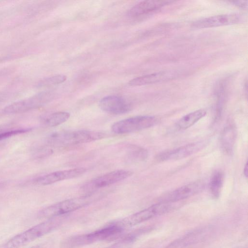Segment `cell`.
Masks as SVG:
<instances>
[{
    "label": "cell",
    "mask_w": 248,
    "mask_h": 248,
    "mask_svg": "<svg viewBox=\"0 0 248 248\" xmlns=\"http://www.w3.org/2000/svg\"><path fill=\"white\" fill-rule=\"evenodd\" d=\"M248 162H247L246 164H245V166L244 167V175L247 177H248Z\"/></svg>",
    "instance_id": "4316f807"
},
{
    "label": "cell",
    "mask_w": 248,
    "mask_h": 248,
    "mask_svg": "<svg viewBox=\"0 0 248 248\" xmlns=\"http://www.w3.org/2000/svg\"><path fill=\"white\" fill-rule=\"evenodd\" d=\"M100 108L111 114H123L130 111L131 104L123 97L117 95H108L102 98L99 102Z\"/></svg>",
    "instance_id": "7c38bea8"
},
{
    "label": "cell",
    "mask_w": 248,
    "mask_h": 248,
    "mask_svg": "<svg viewBox=\"0 0 248 248\" xmlns=\"http://www.w3.org/2000/svg\"><path fill=\"white\" fill-rule=\"evenodd\" d=\"M93 201V197L90 195L67 199L44 208L38 213V216L48 219L61 216L86 206Z\"/></svg>",
    "instance_id": "5b68a950"
},
{
    "label": "cell",
    "mask_w": 248,
    "mask_h": 248,
    "mask_svg": "<svg viewBox=\"0 0 248 248\" xmlns=\"http://www.w3.org/2000/svg\"><path fill=\"white\" fill-rule=\"evenodd\" d=\"M241 16L237 13L213 16L196 20L192 27L196 29H204L237 24L240 22Z\"/></svg>",
    "instance_id": "30bf717a"
},
{
    "label": "cell",
    "mask_w": 248,
    "mask_h": 248,
    "mask_svg": "<svg viewBox=\"0 0 248 248\" xmlns=\"http://www.w3.org/2000/svg\"><path fill=\"white\" fill-rule=\"evenodd\" d=\"M224 173L221 170L213 172L209 182V190L212 195L215 198L219 196L224 183Z\"/></svg>",
    "instance_id": "d6986e66"
},
{
    "label": "cell",
    "mask_w": 248,
    "mask_h": 248,
    "mask_svg": "<svg viewBox=\"0 0 248 248\" xmlns=\"http://www.w3.org/2000/svg\"><path fill=\"white\" fill-rule=\"evenodd\" d=\"M204 187L203 182L196 181L166 193L159 199V202H176L202 192Z\"/></svg>",
    "instance_id": "9c48e42d"
},
{
    "label": "cell",
    "mask_w": 248,
    "mask_h": 248,
    "mask_svg": "<svg viewBox=\"0 0 248 248\" xmlns=\"http://www.w3.org/2000/svg\"><path fill=\"white\" fill-rule=\"evenodd\" d=\"M231 2L236 6L243 9L247 8L248 7V1H232Z\"/></svg>",
    "instance_id": "d4e9b609"
},
{
    "label": "cell",
    "mask_w": 248,
    "mask_h": 248,
    "mask_svg": "<svg viewBox=\"0 0 248 248\" xmlns=\"http://www.w3.org/2000/svg\"><path fill=\"white\" fill-rule=\"evenodd\" d=\"M157 122L153 116L140 115L117 121L111 125V131L115 134H122L133 133L150 128Z\"/></svg>",
    "instance_id": "8992f818"
},
{
    "label": "cell",
    "mask_w": 248,
    "mask_h": 248,
    "mask_svg": "<svg viewBox=\"0 0 248 248\" xmlns=\"http://www.w3.org/2000/svg\"><path fill=\"white\" fill-rule=\"evenodd\" d=\"M236 135V129L232 123H229L224 127L221 133L220 142L224 153L229 154L232 152Z\"/></svg>",
    "instance_id": "e0dca14e"
},
{
    "label": "cell",
    "mask_w": 248,
    "mask_h": 248,
    "mask_svg": "<svg viewBox=\"0 0 248 248\" xmlns=\"http://www.w3.org/2000/svg\"><path fill=\"white\" fill-rule=\"evenodd\" d=\"M30 248H52L50 245L47 243H44L34 246Z\"/></svg>",
    "instance_id": "484cf974"
},
{
    "label": "cell",
    "mask_w": 248,
    "mask_h": 248,
    "mask_svg": "<svg viewBox=\"0 0 248 248\" xmlns=\"http://www.w3.org/2000/svg\"><path fill=\"white\" fill-rule=\"evenodd\" d=\"M63 216L51 218L19 233L4 244L1 248H19L55 230L63 220Z\"/></svg>",
    "instance_id": "6da1fadb"
},
{
    "label": "cell",
    "mask_w": 248,
    "mask_h": 248,
    "mask_svg": "<svg viewBox=\"0 0 248 248\" xmlns=\"http://www.w3.org/2000/svg\"><path fill=\"white\" fill-rule=\"evenodd\" d=\"M30 130V129H20L0 132V140L7 139L16 135L26 133Z\"/></svg>",
    "instance_id": "cb8c5ba5"
},
{
    "label": "cell",
    "mask_w": 248,
    "mask_h": 248,
    "mask_svg": "<svg viewBox=\"0 0 248 248\" xmlns=\"http://www.w3.org/2000/svg\"><path fill=\"white\" fill-rule=\"evenodd\" d=\"M140 232H137L125 237L117 243L106 248H131L132 244L138 236V234Z\"/></svg>",
    "instance_id": "7402d4cb"
},
{
    "label": "cell",
    "mask_w": 248,
    "mask_h": 248,
    "mask_svg": "<svg viewBox=\"0 0 248 248\" xmlns=\"http://www.w3.org/2000/svg\"><path fill=\"white\" fill-rule=\"evenodd\" d=\"M207 229L201 228L189 232L173 241L166 248H183L201 241L207 234Z\"/></svg>",
    "instance_id": "2e32d148"
},
{
    "label": "cell",
    "mask_w": 248,
    "mask_h": 248,
    "mask_svg": "<svg viewBox=\"0 0 248 248\" xmlns=\"http://www.w3.org/2000/svg\"><path fill=\"white\" fill-rule=\"evenodd\" d=\"M87 171L84 168H78L58 170L41 176L36 178L35 183L39 186H46L59 181L78 177Z\"/></svg>",
    "instance_id": "8fae6325"
},
{
    "label": "cell",
    "mask_w": 248,
    "mask_h": 248,
    "mask_svg": "<svg viewBox=\"0 0 248 248\" xmlns=\"http://www.w3.org/2000/svg\"><path fill=\"white\" fill-rule=\"evenodd\" d=\"M174 203L159 202L114 223L124 230L170 212L174 208Z\"/></svg>",
    "instance_id": "277c9868"
},
{
    "label": "cell",
    "mask_w": 248,
    "mask_h": 248,
    "mask_svg": "<svg viewBox=\"0 0 248 248\" xmlns=\"http://www.w3.org/2000/svg\"><path fill=\"white\" fill-rule=\"evenodd\" d=\"M177 75L175 71H162L133 78L129 81L128 84L131 86L149 85L173 79Z\"/></svg>",
    "instance_id": "5bb4252c"
},
{
    "label": "cell",
    "mask_w": 248,
    "mask_h": 248,
    "mask_svg": "<svg viewBox=\"0 0 248 248\" xmlns=\"http://www.w3.org/2000/svg\"><path fill=\"white\" fill-rule=\"evenodd\" d=\"M66 78V76L64 75H57L45 78L39 85L41 86L57 85L64 82Z\"/></svg>",
    "instance_id": "603a6c76"
},
{
    "label": "cell",
    "mask_w": 248,
    "mask_h": 248,
    "mask_svg": "<svg viewBox=\"0 0 248 248\" xmlns=\"http://www.w3.org/2000/svg\"><path fill=\"white\" fill-rule=\"evenodd\" d=\"M172 1L170 0H144L134 6L129 11V15L133 17L139 16L155 11L169 5Z\"/></svg>",
    "instance_id": "9a60e30c"
},
{
    "label": "cell",
    "mask_w": 248,
    "mask_h": 248,
    "mask_svg": "<svg viewBox=\"0 0 248 248\" xmlns=\"http://www.w3.org/2000/svg\"><path fill=\"white\" fill-rule=\"evenodd\" d=\"M133 174V172L125 170H118L94 178L85 183L82 190L90 193L124 180Z\"/></svg>",
    "instance_id": "ba28073f"
},
{
    "label": "cell",
    "mask_w": 248,
    "mask_h": 248,
    "mask_svg": "<svg viewBox=\"0 0 248 248\" xmlns=\"http://www.w3.org/2000/svg\"><path fill=\"white\" fill-rule=\"evenodd\" d=\"M50 92H43L29 98L20 100L5 107L3 109L5 114H17L39 108L50 102L53 98Z\"/></svg>",
    "instance_id": "52a82bcc"
},
{
    "label": "cell",
    "mask_w": 248,
    "mask_h": 248,
    "mask_svg": "<svg viewBox=\"0 0 248 248\" xmlns=\"http://www.w3.org/2000/svg\"><path fill=\"white\" fill-rule=\"evenodd\" d=\"M106 133L93 130H78L62 131L53 133L49 141L59 145H75L90 142L105 138Z\"/></svg>",
    "instance_id": "3957f363"
},
{
    "label": "cell",
    "mask_w": 248,
    "mask_h": 248,
    "mask_svg": "<svg viewBox=\"0 0 248 248\" xmlns=\"http://www.w3.org/2000/svg\"><path fill=\"white\" fill-rule=\"evenodd\" d=\"M204 146L202 142H196L175 149L164 151L156 156L159 161L180 159L186 157L201 150Z\"/></svg>",
    "instance_id": "4fadbf2b"
},
{
    "label": "cell",
    "mask_w": 248,
    "mask_h": 248,
    "mask_svg": "<svg viewBox=\"0 0 248 248\" xmlns=\"http://www.w3.org/2000/svg\"><path fill=\"white\" fill-rule=\"evenodd\" d=\"M206 111L203 109L196 110L182 117L176 124L179 129H186L194 125L206 114Z\"/></svg>",
    "instance_id": "ac0fdd59"
},
{
    "label": "cell",
    "mask_w": 248,
    "mask_h": 248,
    "mask_svg": "<svg viewBox=\"0 0 248 248\" xmlns=\"http://www.w3.org/2000/svg\"><path fill=\"white\" fill-rule=\"evenodd\" d=\"M148 157V151L140 146L131 145L128 148L127 157L129 161L133 162H142Z\"/></svg>",
    "instance_id": "44dd1931"
},
{
    "label": "cell",
    "mask_w": 248,
    "mask_h": 248,
    "mask_svg": "<svg viewBox=\"0 0 248 248\" xmlns=\"http://www.w3.org/2000/svg\"><path fill=\"white\" fill-rule=\"evenodd\" d=\"M70 116V114L68 112H56L45 117L43 119V123L47 126H56L65 123Z\"/></svg>",
    "instance_id": "ffe728a7"
},
{
    "label": "cell",
    "mask_w": 248,
    "mask_h": 248,
    "mask_svg": "<svg viewBox=\"0 0 248 248\" xmlns=\"http://www.w3.org/2000/svg\"><path fill=\"white\" fill-rule=\"evenodd\" d=\"M123 231L113 222L94 232L67 238L61 243L60 248H79L98 241L110 239Z\"/></svg>",
    "instance_id": "7a4b0ae2"
}]
</instances>
